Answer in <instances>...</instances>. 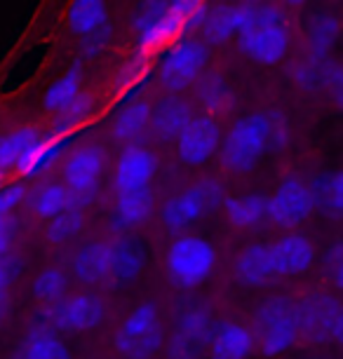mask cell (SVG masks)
Wrapping results in <instances>:
<instances>
[{"label": "cell", "instance_id": "obj_38", "mask_svg": "<svg viewBox=\"0 0 343 359\" xmlns=\"http://www.w3.org/2000/svg\"><path fill=\"white\" fill-rule=\"evenodd\" d=\"M83 230H85V209L73 207L47 221L45 237L52 245H69V242L76 240Z\"/></svg>", "mask_w": 343, "mask_h": 359}, {"label": "cell", "instance_id": "obj_25", "mask_svg": "<svg viewBox=\"0 0 343 359\" xmlns=\"http://www.w3.org/2000/svg\"><path fill=\"white\" fill-rule=\"evenodd\" d=\"M221 209L235 230H257L268 223V195L264 193L226 195Z\"/></svg>", "mask_w": 343, "mask_h": 359}, {"label": "cell", "instance_id": "obj_42", "mask_svg": "<svg viewBox=\"0 0 343 359\" xmlns=\"http://www.w3.org/2000/svg\"><path fill=\"white\" fill-rule=\"evenodd\" d=\"M320 259H322V270L329 277V282L334 284L336 291L343 294V240L329 245Z\"/></svg>", "mask_w": 343, "mask_h": 359}, {"label": "cell", "instance_id": "obj_40", "mask_svg": "<svg viewBox=\"0 0 343 359\" xmlns=\"http://www.w3.org/2000/svg\"><path fill=\"white\" fill-rule=\"evenodd\" d=\"M113 43V26L106 22L99 29L90 31L87 36L80 38V57L83 59H99L102 54L109 52Z\"/></svg>", "mask_w": 343, "mask_h": 359}, {"label": "cell", "instance_id": "obj_4", "mask_svg": "<svg viewBox=\"0 0 343 359\" xmlns=\"http://www.w3.org/2000/svg\"><path fill=\"white\" fill-rule=\"evenodd\" d=\"M252 334L257 341V352L268 359L287 355L294 350L299 341L297 327V306L294 298L285 294H273L264 298L254 310L252 317Z\"/></svg>", "mask_w": 343, "mask_h": 359}, {"label": "cell", "instance_id": "obj_2", "mask_svg": "<svg viewBox=\"0 0 343 359\" xmlns=\"http://www.w3.org/2000/svg\"><path fill=\"white\" fill-rule=\"evenodd\" d=\"M240 31L238 45L245 57L261 66H275L287 57L289 43V24L285 12H280L273 5H240Z\"/></svg>", "mask_w": 343, "mask_h": 359}, {"label": "cell", "instance_id": "obj_13", "mask_svg": "<svg viewBox=\"0 0 343 359\" xmlns=\"http://www.w3.org/2000/svg\"><path fill=\"white\" fill-rule=\"evenodd\" d=\"M297 306L299 341L308 345H325L334 338L336 322L343 313V303L329 291L315 289L294 301Z\"/></svg>", "mask_w": 343, "mask_h": 359}, {"label": "cell", "instance_id": "obj_24", "mask_svg": "<svg viewBox=\"0 0 343 359\" xmlns=\"http://www.w3.org/2000/svg\"><path fill=\"white\" fill-rule=\"evenodd\" d=\"M111 266V245L109 242H87L73 254L71 259V275L85 287H99L106 284Z\"/></svg>", "mask_w": 343, "mask_h": 359}, {"label": "cell", "instance_id": "obj_26", "mask_svg": "<svg viewBox=\"0 0 343 359\" xmlns=\"http://www.w3.org/2000/svg\"><path fill=\"white\" fill-rule=\"evenodd\" d=\"M15 359H71V350L55 329L33 322L29 334L19 343Z\"/></svg>", "mask_w": 343, "mask_h": 359}, {"label": "cell", "instance_id": "obj_17", "mask_svg": "<svg viewBox=\"0 0 343 359\" xmlns=\"http://www.w3.org/2000/svg\"><path fill=\"white\" fill-rule=\"evenodd\" d=\"M109 245H111V266H109V277H106V287L111 289L130 287L146 270V263H149L146 247L132 235H116Z\"/></svg>", "mask_w": 343, "mask_h": 359}, {"label": "cell", "instance_id": "obj_19", "mask_svg": "<svg viewBox=\"0 0 343 359\" xmlns=\"http://www.w3.org/2000/svg\"><path fill=\"white\" fill-rule=\"evenodd\" d=\"M257 352L252 327L245 322H217L207 345V359H250Z\"/></svg>", "mask_w": 343, "mask_h": 359}, {"label": "cell", "instance_id": "obj_18", "mask_svg": "<svg viewBox=\"0 0 343 359\" xmlns=\"http://www.w3.org/2000/svg\"><path fill=\"white\" fill-rule=\"evenodd\" d=\"M153 214H156V195L151 188L116 193V202L111 209V230L116 235H130L146 226Z\"/></svg>", "mask_w": 343, "mask_h": 359}, {"label": "cell", "instance_id": "obj_46", "mask_svg": "<svg viewBox=\"0 0 343 359\" xmlns=\"http://www.w3.org/2000/svg\"><path fill=\"white\" fill-rule=\"evenodd\" d=\"M329 92H332L334 101L343 108V66H339L332 78V85H329Z\"/></svg>", "mask_w": 343, "mask_h": 359}, {"label": "cell", "instance_id": "obj_49", "mask_svg": "<svg viewBox=\"0 0 343 359\" xmlns=\"http://www.w3.org/2000/svg\"><path fill=\"white\" fill-rule=\"evenodd\" d=\"M5 313H8V301H5V298H0V322H3Z\"/></svg>", "mask_w": 343, "mask_h": 359}, {"label": "cell", "instance_id": "obj_31", "mask_svg": "<svg viewBox=\"0 0 343 359\" xmlns=\"http://www.w3.org/2000/svg\"><path fill=\"white\" fill-rule=\"evenodd\" d=\"M336 69H339V66L329 57H313V54H306V57H301L299 62L292 66V80L297 83L299 90H304V92L329 90Z\"/></svg>", "mask_w": 343, "mask_h": 359}, {"label": "cell", "instance_id": "obj_39", "mask_svg": "<svg viewBox=\"0 0 343 359\" xmlns=\"http://www.w3.org/2000/svg\"><path fill=\"white\" fill-rule=\"evenodd\" d=\"M94 108H97V101L90 92H80V97L73 101L71 106H66L62 113H57L55 118V130L57 134H76L83 125L90 123V118L94 115Z\"/></svg>", "mask_w": 343, "mask_h": 359}, {"label": "cell", "instance_id": "obj_7", "mask_svg": "<svg viewBox=\"0 0 343 359\" xmlns=\"http://www.w3.org/2000/svg\"><path fill=\"white\" fill-rule=\"evenodd\" d=\"M167 329L153 301L134 306L113 334V348L123 359H153L163 352Z\"/></svg>", "mask_w": 343, "mask_h": 359}, {"label": "cell", "instance_id": "obj_9", "mask_svg": "<svg viewBox=\"0 0 343 359\" xmlns=\"http://www.w3.org/2000/svg\"><path fill=\"white\" fill-rule=\"evenodd\" d=\"M109 315V306L99 294L94 291H80V294H71L62 298L55 306H45L36 317V322L45 324V327L66 334H85L97 327H102Z\"/></svg>", "mask_w": 343, "mask_h": 359}, {"label": "cell", "instance_id": "obj_36", "mask_svg": "<svg viewBox=\"0 0 343 359\" xmlns=\"http://www.w3.org/2000/svg\"><path fill=\"white\" fill-rule=\"evenodd\" d=\"M71 277L62 268H45L36 275V280L31 284V294L38 303L43 306H55L62 298L69 296Z\"/></svg>", "mask_w": 343, "mask_h": 359}, {"label": "cell", "instance_id": "obj_32", "mask_svg": "<svg viewBox=\"0 0 343 359\" xmlns=\"http://www.w3.org/2000/svg\"><path fill=\"white\" fill-rule=\"evenodd\" d=\"M73 207H76V198H73V193L66 188V184L47 181V184H40L36 191L31 193L33 214L45 221L55 219L57 214H62L66 209H73Z\"/></svg>", "mask_w": 343, "mask_h": 359}, {"label": "cell", "instance_id": "obj_29", "mask_svg": "<svg viewBox=\"0 0 343 359\" xmlns=\"http://www.w3.org/2000/svg\"><path fill=\"white\" fill-rule=\"evenodd\" d=\"M341 19L332 12H315L306 22V45L313 57H329L341 38Z\"/></svg>", "mask_w": 343, "mask_h": 359}, {"label": "cell", "instance_id": "obj_16", "mask_svg": "<svg viewBox=\"0 0 343 359\" xmlns=\"http://www.w3.org/2000/svg\"><path fill=\"white\" fill-rule=\"evenodd\" d=\"M271 259L278 277H301L318 263L320 254L308 235L285 230L271 245Z\"/></svg>", "mask_w": 343, "mask_h": 359}, {"label": "cell", "instance_id": "obj_20", "mask_svg": "<svg viewBox=\"0 0 343 359\" xmlns=\"http://www.w3.org/2000/svg\"><path fill=\"white\" fill-rule=\"evenodd\" d=\"M193 108L188 106L177 94H167V97L158 99L151 108V125L149 134L160 144H174L179 134L186 130V125L193 118Z\"/></svg>", "mask_w": 343, "mask_h": 359}, {"label": "cell", "instance_id": "obj_6", "mask_svg": "<svg viewBox=\"0 0 343 359\" xmlns=\"http://www.w3.org/2000/svg\"><path fill=\"white\" fill-rule=\"evenodd\" d=\"M224 184L214 176H205V179L195 181L193 186L165 200V205L160 207V223L172 235L191 233L195 223H200L207 214L224 207Z\"/></svg>", "mask_w": 343, "mask_h": 359}, {"label": "cell", "instance_id": "obj_47", "mask_svg": "<svg viewBox=\"0 0 343 359\" xmlns=\"http://www.w3.org/2000/svg\"><path fill=\"white\" fill-rule=\"evenodd\" d=\"M334 343H339L341 348H343V313L339 317V322H336V329H334V338H332Z\"/></svg>", "mask_w": 343, "mask_h": 359}, {"label": "cell", "instance_id": "obj_14", "mask_svg": "<svg viewBox=\"0 0 343 359\" xmlns=\"http://www.w3.org/2000/svg\"><path fill=\"white\" fill-rule=\"evenodd\" d=\"M221 139H224V132H221V125L214 115H193L186 130L174 141L177 158L186 167H203L214 155H219Z\"/></svg>", "mask_w": 343, "mask_h": 359}, {"label": "cell", "instance_id": "obj_1", "mask_svg": "<svg viewBox=\"0 0 343 359\" xmlns=\"http://www.w3.org/2000/svg\"><path fill=\"white\" fill-rule=\"evenodd\" d=\"M289 139V123L280 111L247 113L235 120L221 139V167L231 174H250L268 153L285 151Z\"/></svg>", "mask_w": 343, "mask_h": 359}, {"label": "cell", "instance_id": "obj_34", "mask_svg": "<svg viewBox=\"0 0 343 359\" xmlns=\"http://www.w3.org/2000/svg\"><path fill=\"white\" fill-rule=\"evenodd\" d=\"M109 22V5L106 0H73L66 12V24L73 36L83 38L90 31Z\"/></svg>", "mask_w": 343, "mask_h": 359}, {"label": "cell", "instance_id": "obj_28", "mask_svg": "<svg viewBox=\"0 0 343 359\" xmlns=\"http://www.w3.org/2000/svg\"><path fill=\"white\" fill-rule=\"evenodd\" d=\"M200 106L205 108L207 115H224L233 108L235 104V90L231 85V80L221 73H205L198 78V87H195Z\"/></svg>", "mask_w": 343, "mask_h": 359}, {"label": "cell", "instance_id": "obj_23", "mask_svg": "<svg viewBox=\"0 0 343 359\" xmlns=\"http://www.w3.org/2000/svg\"><path fill=\"white\" fill-rule=\"evenodd\" d=\"M71 144H73V134L52 132V134H47V137L43 134V139L19 160L17 172L26 176V179H38V176H43L45 172H50V169L69 153Z\"/></svg>", "mask_w": 343, "mask_h": 359}, {"label": "cell", "instance_id": "obj_30", "mask_svg": "<svg viewBox=\"0 0 343 359\" xmlns=\"http://www.w3.org/2000/svg\"><path fill=\"white\" fill-rule=\"evenodd\" d=\"M240 5H217V8H207L205 22L200 26L203 38L207 45H224L228 40L238 38L240 31Z\"/></svg>", "mask_w": 343, "mask_h": 359}, {"label": "cell", "instance_id": "obj_8", "mask_svg": "<svg viewBox=\"0 0 343 359\" xmlns=\"http://www.w3.org/2000/svg\"><path fill=\"white\" fill-rule=\"evenodd\" d=\"M210 62V47L205 40L184 36L167 45L158 59V80L170 94L188 90L203 76L205 66Z\"/></svg>", "mask_w": 343, "mask_h": 359}, {"label": "cell", "instance_id": "obj_48", "mask_svg": "<svg viewBox=\"0 0 343 359\" xmlns=\"http://www.w3.org/2000/svg\"><path fill=\"white\" fill-rule=\"evenodd\" d=\"M285 3L289 5V8H301V5H308L311 0H285Z\"/></svg>", "mask_w": 343, "mask_h": 359}, {"label": "cell", "instance_id": "obj_43", "mask_svg": "<svg viewBox=\"0 0 343 359\" xmlns=\"http://www.w3.org/2000/svg\"><path fill=\"white\" fill-rule=\"evenodd\" d=\"M26 200V186L24 184H8L0 188V219L10 216L12 209H17Z\"/></svg>", "mask_w": 343, "mask_h": 359}, {"label": "cell", "instance_id": "obj_10", "mask_svg": "<svg viewBox=\"0 0 343 359\" xmlns=\"http://www.w3.org/2000/svg\"><path fill=\"white\" fill-rule=\"evenodd\" d=\"M184 24L174 15L170 0H139L132 10V36L139 52L165 50L181 38Z\"/></svg>", "mask_w": 343, "mask_h": 359}, {"label": "cell", "instance_id": "obj_41", "mask_svg": "<svg viewBox=\"0 0 343 359\" xmlns=\"http://www.w3.org/2000/svg\"><path fill=\"white\" fill-rule=\"evenodd\" d=\"M174 15L184 24V33L188 31H200V26L205 22L207 5L205 0H170Z\"/></svg>", "mask_w": 343, "mask_h": 359}, {"label": "cell", "instance_id": "obj_11", "mask_svg": "<svg viewBox=\"0 0 343 359\" xmlns=\"http://www.w3.org/2000/svg\"><path fill=\"white\" fill-rule=\"evenodd\" d=\"M109 155L99 144H83L71 148L64 160V184L76 198V207L85 209L97 200L99 186H102Z\"/></svg>", "mask_w": 343, "mask_h": 359}, {"label": "cell", "instance_id": "obj_15", "mask_svg": "<svg viewBox=\"0 0 343 359\" xmlns=\"http://www.w3.org/2000/svg\"><path fill=\"white\" fill-rule=\"evenodd\" d=\"M158 169L160 160L151 148L141 144L125 146L118 155L116 165H113V188H116V193L151 188Z\"/></svg>", "mask_w": 343, "mask_h": 359}, {"label": "cell", "instance_id": "obj_12", "mask_svg": "<svg viewBox=\"0 0 343 359\" xmlns=\"http://www.w3.org/2000/svg\"><path fill=\"white\" fill-rule=\"evenodd\" d=\"M315 195L311 181L289 174L268 195V223L280 230H299L315 212Z\"/></svg>", "mask_w": 343, "mask_h": 359}, {"label": "cell", "instance_id": "obj_21", "mask_svg": "<svg viewBox=\"0 0 343 359\" xmlns=\"http://www.w3.org/2000/svg\"><path fill=\"white\" fill-rule=\"evenodd\" d=\"M151 108L153 104L146 97L130 99L118 104L116 113L111 118V139L116 144H139L149 134L151 125Z\"/></svg>", "mask_w": 343, "mask_h": 359}, {"label": "cell", "instance_id": "obj_51", "mask_svg": "<svg viewBox=\"0 0 343 359\" xmlns=\"http://www.w3.org/2000/svg\"><path fill=\"white\" fill-rule=\"evenodd\" d=\"M0 179H3V176H0Z\"/></svg>", "mask_w": 343, "mask_h": 359}, {"label": "cell", "instance_id": "obj_37", "mask_svg": "<svg viewBox=\"0 0 343 359\" xmlns=\"http://www.w3.org/2000/svg\"><path fill=\"white\" fill-rule=\"evenodd\" d=\"M315 205L329 216H343V169L336 174H318L311 179Z\"/></svg>", "mask_w": 343, "mask_h": 359}, {"label": "cell", "instance_id": "obj_33", "mask_svg": "<svg viewBox=\"0 0 343 359\" xmlns=\"http://www.w3.org/2000/svg\"><path fill=\"white\" fill-rule=\"evenodd\" d=\"M80 92H83V69H80V64H73L64 76H59L45 90L43 108L55 115L62 113L66 106H71L80 97Z\"/></svg>", "mask_w": 343, "mask_h": 359}, {"label": "cell", "instance_id": "obj_44", "mask_svg": "<svg viewBox=\"0 0 343 359\" xmlns=\"http://www.w3.org/2000/svg\"><path fill=\"white\" fill-rule=\"evenodd\" d=\"M17 230H19L17 219H12V216H3V219H0V256L10 254L12 242H15V237H17Z\"/></svg>", "mask_w": 343, "mask_h": 359}, {"label": "cell", "instance_id": "obj_50", "mask_svg": "<svg viewBox=\"0 0 343 359\" xmlns=\"http://www.w3.org/2000/svg\"><path fill=\"white\" fill-rule=\"evenodd\" d=\"M245 3H250V5H264L266 0H245Z\"/></svg>", "mask_w": 343, "mask_h": 359}, {"label": "cell", "instance_id": "obj_45", "mask_svg": "<svg viewBox=\"0 0 343 359\" xmlns=\"http://www.w3.org/2000/svg\"><path fill=\"white\" fill-rule=\"evenodd\" d=\"M19 270V263L12 254L0 256V298H5V291H8L12 277Z\"/></svg>", "mask_w": 343, "mask_h": 359}, {"label": "cell", "instance_id": "obj_22", "mask_svg": "<svg viewBox=\"0 0 343 359\" xmlns=\"http://www.w3.org/2000/svg\"><path fill=\"white\" fill-rule=\"evenodd\" d=\"M233 275L240 284L250 289H264L273 280H278L271 259V245L264 242H252L235 256Z\"/></svg>", "mask_w": 343, "mask_h": 359}, {"label": "cell", "instance_id": "obj_35", "mask_svg": "<svg viewBox=\"0 0 343 359\" xmlns=\"http://www.w3.org/2000/svg\"><path fill=\"white\" fill-rule=\"evenodd\" d=\"M40 139H43V134H40L36 127H19V130L0 137V176L8 172V169L17 167L19 160H22Z\"/></svg>", "mask_w": 343, "mask_h": 359}, {"label": "cell", "instance_id": "obj_3", "mask_svg": "<svg viewBox=\"0 0 343 359\" xmlns=\"http://www.w3.org/2000/svg\"><path fill=\"white\" fill-rule=\"evenodd\" d=\"M219 252L207 237L195 233L174 235L165 252V277L174 289L195 291L212 280Z\"/></svg>", "mask_w": 343, "mask_h": 359}, {"label": "cell", "instance_id": "obj_5", "mask_svg": "<svg viewBox=\"0 0 343 359\" xmlns=\"http://www.w3.org/2000/svg\"><path fill=\"white\" fill-rule=\"evenodd\" d=\"M214 327H217V320L207 303L198 298L181 301L179 308L174 310L172 329L167 331L163 345L165 359H203L207 355Z\"/></svg>", "mask_w": 343, "mask_h": 359}, {"label": "cell", "instance_id": "obj_27", "mask_svg": "<svg viewBox=\"0 0 343 359\" xmlns=\"http://www.w3.org/2000/svg\"><path fill=\"white\" fill-rule=\"evenodd\" d=\"M149 78H151L149 54L137 50L132 57H127L116 71L113 87H116V92H118V104L144 97L146 85H149Z\"/></svg>", "mask_w": 343, "mask_h": 359}]
</instances>
